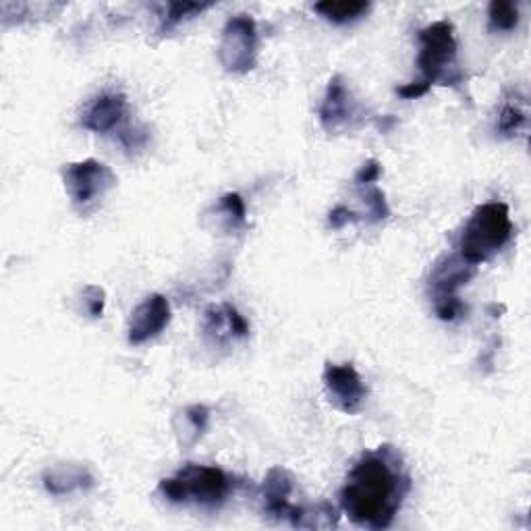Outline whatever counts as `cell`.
Instances as JSON below:
<instances>
[{
    "mask_svg": "<svg viewBox=\"0 0 531 531\" xmlns=\"http://www.w3.org/2000/svg\"><path fill=\"white\" fill-rule=\"evenodd\" d=\"M210 7H212V3H169L166 5V13L162 17L160 32H169L181 21H185L193 15H200V13L208 11Z\"/></svg>",
    "mask_w": 531,
    "mask_h": 531,
    "instance_id": "cell-17",
    "label": "cell"
},
{
    "mask_svg": "<svg viewBox=\"0 0 531 531\" xmlns=\"http://www.w3.org/2000/svg\"><path fill=\"white\" fill-rule=\"evenodd\" d=\"M370 3L363 0H324L314 5V11L332 23H351L370 11Z\"/></svg>",
    "mask_w": 531,
    "mask_h": 531,
    "instance_id": "cell-14",
    "label": "cell"
},
{
    "mask_svg": "<svg viewBox=\"0 0 531 531\" xmlns=\"http://www.w3.org/2000/svg\"><path fill=\"white\" fill-rule=\"evenodd\" d=\"M357 117V102L351 98V92L343 77H332L324 102L320 106V123L328 133H337L351 125Z\"/></svg>",
    "mask_w": 531,
    "mask_h": 531,
    "instance_id": "cell-11",
    "label": "cell"
},
{
    "mask_svg": "<svg viewBox=\"0 0 531 531\" xmlns=\"http://www.w3.org/2000/svg\"><path fill=\"white\" fill-rule=\"evenodd\" d=\"M258 25L249 15H235L222 30L218 61L227 73H249L258 63Z\"/></svg>",
    "mask_w": 531,
    "mask_h": 531,
    "instance_id": "cell-7",
    "label": "cell"
},
{
    "mask_svg": "<svg viewBox=\"0 0 531 531\" xmlns=\"http://www.w3.org/2000/svg\"><path fill=\"white\" fill-rule=\"evenodd\" d=\"M63 177L71 204L81 216L96 212L106 193L117 185V175L110 171V166L94 158L69 164Z\"/></svg>",
    "mask_w": 531,
    "mask_h": 531,
    "instance_id": "cell-5",
    "label": "cell"
},
{
    "mask_svg": "<svg viewBox=\"0 0 531 531\" xmlns=\"http://www.w3.org/2000/svg\"><path fill=\"white\" fill-rule=\"evenodd\" d=\"M44 488L54 496L73 494L77 490H90L94 486L92 473L83 465H57L48 471H44Z\"/></svg>",
    "mask_w": 531,
    "mask_h": 531,
    "instance_id": "cell-13",
    "label": "cell"
},
{
    "mask_svg": "<svg viewBox=\"0 0 531 531\" xmlns=\"http://www.w3.org/2000/svg\"><path fill=\"white\" fill-rule=\"evenodd\" d=\"M411 490V475L395 446L384 444L361 455L341 488V509L361 529L393 525Z\"/></svg>",
    "mask_w": 531,
    "mask_h": 531,
    "instance_id": "cell-1",
    "label": "cell"
},
{
    "mask_svg": "<svg viewBox=\"0 0 531 531\" xmlns=\"http://www.w3.org/2000/svg\"><path fill=\"white\" fill-rule=\"evenodd\" d=\"M322 380L330 403L347 415L357 413L368 399V386L351 363H326Z\"/></svg>",
    "mask_w": 531,
    "mask_h": 531,
    "instance_id": "cell-8",
    "label": "cell"
},
{
    "mask_svg": "<svg viewBox=\"0 0 531 531\" xmlns=\"http://www.w3.org/2000/svg\"><path fill=\"white\" fill-rule=\"evenodd\" d=\"M185 422L193 434V440H198L206 430H208V422H210V411L204 405H193L189 409H185L183 413Z\"/></svg>",
    "mask_w": 531,
    "mask_h": 531,
    "instance_id": "cell-20",
    "label": "cell"
},
{
    "mask_svg": "<svg viewBox=\"0 0 531 531\" xmlns=\"http://www.w3.org/2000/svg\"><path fill=\"white\" fill-rule=\"evenodd\" d=\"M357 220V214L351 212L349 208L345 206H337L330 214H328V227L330 229H343L345 225H349V222H355Z\"/></svg>",
    "mask_w": 531,
    "mask_h": 531,
    "instance_id": "cell-24",
    "label": "cell"
},
{
    "mask_svg": "<svg viewBox=\"0 0 531 531\" xmlns=\"http://www.w3.org/2000/svg\"><path fill=\"white\" fill-rule=\"evenodd\" d=\"M295 492L293 473L283 467H272L262 486V505L266 517L276 521H289L293 527H301L307 507H297L291 502Z\"/></svg>",
    "mask_w": 531,
    "mask_h": 531,
    "instance_id": "cell-9",
    "label": "cell"
},
{
    "mask_svg": "<svg viewBox=\"0 0 531 531\" xmlns=\"http://www.w3.org/2000/svg\"><path fill=\"white\" fill-rule=\"evenodd\" d=\"M430 92V86H426L424 81H413V83H407V86H401L397 88V94L405 100H417V98H422Z\"/></svg>",
    "mask_w": 531,
    "mask_h": 531,
    "instance_id": "cell-25",
    "label": "cell"
},
{
    "mask_svg": "<svg viewBox=\"0 0 531 531\" xmlns=\"http://www.w3.org/2000/svg\"><path fill=\"white\" fill-rule=\"evenodd\" d=\"M169 322H171L169 299L160 293L146 297L131 314V322H129V330H127L129 345H144V343L156 339L158 334L166 326H169Z\"/></svg>",
    "mask_w": 531,
    "mask_h": 531,
    "instance_id": "cell-10",
    "label": "cell"
},
{
    "mask_svg": "<svg viewBox=\"0 0 531 531\" xmlns=\"http://www.w3.org/2000/svg\"><path fill=\"white\" fill-rule=\"evenodd\" d=\"M235 488V480L220 467L189 463L181 467L173 478H166L158 484V494L175 502V505H200L216 509L225 505Z\"/></svg>",
    "mask_w": 531,
    "mask_h": 531,
    "instance_id": "cell-3",
    "label": "cell"
},
{
    "mask_svg": "<svg viewBox=\"0 0 531 531\" xmlns=\"http://www.w3.org/2000/svg\"><path fill=\"white\" fill-rule=\"evenodd\" d=\"M363 200L368 204V216L372 222H380L390 216V208L386 202V195L378 187L366 185V191H363Z\"/></svg>",
    "mask_w": 531,
    "mask_h": 531,
    "instance_id": "cell-19",
    "label": "cell"
},
{
    "mask_svg": "<svg viewBox=\"0 0 531 531\" xmlns=\"http://www.w3.org/2000/svg\"><path fill=\"white\" fill-rule=\"evenodd\" d=\"M382 175V164L378 160H368L366 164L361 166L355 175V183L357 185H374Z\"/></svg>",
    "mask_w": 531,
    "mask_h": 531,
    "instance_id": "cell-23",
    "label": "cell"
},
{
    "mask_svg": "<svg viewBox=\"0 0 531 531\" xmlns=\"http://www.w3.org/2000/svg\"><path fill=\"white\" fill-rule=\"evenodd\" d=\"M222 305H225V312H227V320H229V328H231L233 339H245V337H249V324L239 314L237 307L231 305V303H222Z\"/></svg>",
    "mask_w": 531,
    "mask_h": 531,
    "instance_id": "cell-22",
    "label": "cell"
},
{
    "mask_svg": "<svg viewBox=\"0 0 531 531\" xmlns=\"http://www.w3.org/2000/svg\"><path fill=\"white\" fill-rule=\"evenodd\" d=\"M127 115V96L119 92H104L90 102L83 113L81 125L94 133L115 131Z\"/></svg>",
    "mask_w": 531,
    "mask_h": 531,
    "instance_id": "cell-12",
    "label": "cell"
},
{
    "mask_svg": "<svg viewBox=\"0 0 531 531\" xmlns=\"http://www.w3.org/2000/svg\"><path fill=\"white\" fill-rule=\"evenodd\" d=\"M475 266L467 264L461 256H444L432 270L430 291L434 299L436 316L444 322H453L463 314V303L457 291L471 281Z\"/></svg>",
    "mask_w": 531,
    "mask_h": 531,
    "instance_id": "cell-6",
    "label": "cell"
},
{
    "mask_svg": "<svg viewBox=\"0 0 531 531\" xmlns=\"http://www.w3.org/2000/svg\"><path fill=\"white\" fill-rule=\"evenodd\" d=\"M513 222L509 206L488 202L473 210L459 239V256L471 264L482 266L490 262L513 237Z\"/></svg>",
    "mask_w": 531,
    "mask_h": 531,
    "instance_id": "cell-2",
    "label": "cell"
},
{
    "mask_svg": "<svg viewBox=\"0 0 531 531\" xmlns=\"http://www.w3.org/2000/svg\"><path fill=\"white\" fill-rule=\"evenodd\" d=\"M419 57L417 67L422 71V79L426 86H451L457 88L463 81V73L457 63V40L455 27L449 21L430 23L419 32Z\"/></svg>",
    "mask_w": 531,
    "mask_h": 531,
    "instance_id": "cell-4",
    "label": "cell"
},
{
    "mask_svg": "<svg viewBox=\"0 0 531 531\" xmlns=\"http://www.w3.org/2000/svg\"><path fill=\"white\" fill-rule=\"evenodd\" d=\"M216 210L227 216L229 227H233V229H241V227H245L247 210H245V202H243V198H241L239 193H227V195H222V198L218 200Z\"/></svg>",
    "mask_w": 531,
    "mask_h": 531,
    "instance_id": "cell-18",
    "label": "cell"
},
{
    "mask_svg": "<svg viewBox=\"0 0 531 531\" xmlns=\"http://www.w3.org/2000/svg\"><path fill=\"white\" fill-rule=\"evenodd\" d=\"M83 305H86V312L90 318L98 320L104 314V307H106V293L102 287L96 285H88L83 289Z\"/></svg>",
    "mask_w": 531,
    "mask_h": 531,
    "instance_id": "cell-21",
    "label": "cell"
},
{
    "mask_svg": "<svg viewBox=\"0 0 531 531\" xmlns=\"http://www.w3.org/2000/svg\"><path fill=\"white\" fill-rule=\"evenodd\" d=\"M488 21L492 32H513L519 25V7L509 0H494L488 9Z\"/></svg>",
    "mask_w": 531,
    "mask_h": 531,
    "instance_id": "cell-15",
    "label": "cell"
},
{
    "mask_svg": "<svg viewBox=\"0 0 531 531\" xmlns=\"http://www.w3.org/2000/svg\"><path fill=\"white\" fill-rule=\"evenodd\" d=\"M525 127H527V113L523 108H519L515 102H507L505 106H502L500 115H498V123H496V131L502 137H515Z\"/></svg>",
    "mask_w": 531,
    "mask_h": 531,
    "instance_id": "cell-16",
    "label": "cell"
}]
</instances>
